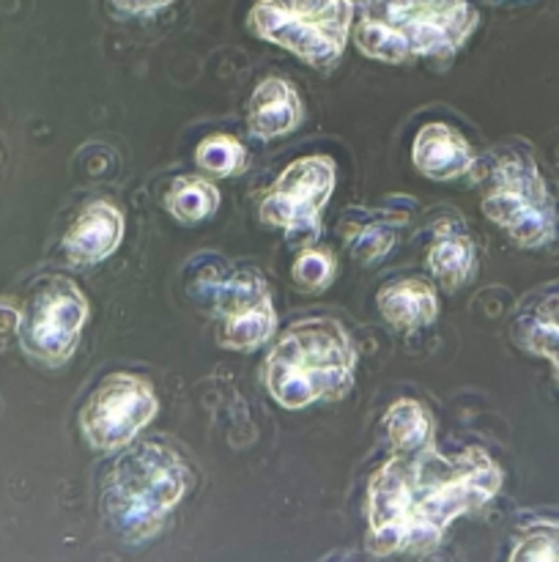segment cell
I'll use <instances>...</instances> for the list:
<instances>
[{"label":"cell","mask_w":559,"mask_h":562,"mask_svg":"<svg viewBox=\"0 0 559 562\" xmlns=\"http://www.w3.org/2000/svg\"><path fill=\"white\" fill-rule=\"evenodd\" d=\"M513 562H559V521L537 519L521 527L510 549Z\"/></svg>","instance_id":"44dd1931"},{"label":"cell","mask_w":559,"mask_h":562,"mask_svg":"<svg viewBox=\"0 0 559 562\" xmlns=\"http://www.w3.org/2000/svg\"><path fill=\"white\" fill-rule=\"evenodd\" d=\"M354 27V0H258L247 14L252 36L288 49L316 69L340 60Z\"/></svg>","instance_id":"8992f818"},{"label":"cell","mask_w":559,"mask_h":562,"mask_svg":"<svg viewBox=\"0 0 559 562\" xmlns=\"http://www.w3.org/2000/svg\"><path fill=\"white\" fill-rule=\"evenodd\" d=\"M195 162L203 173L214 176V179H228V176L241 173L247 165V151L236 137L217 132L197 143Z\"/></svg>","instance_id":"ffe728a7"},{"label":"cell","mask_w":559,"mask_h":562,"mask_svg":"<svg viewBox=\"0 0 559 562\" xmlns=\"http://www.w3.org/2000/svg\"><path fill=\"white\" fill-rule=\"evenodd\" d=\"M425 263L427 272L447 291H455L464 283H469L477 269V247L460 220L444 217L433 225Z\"/></svg>","instance_id":"5bb4252c"},{"label":"cell","mask_w":559,"mask_h":562,"mask_svg":"<svg viewBox=\"0 0 559 562\" xmlns=\"http://www.w3.org/2000/svg\"><path fill=\"white\" fill-rule=\"evenodd\" d=\"M480 209L521 247H543L554 239L557 217L546 179L526 148L499 146L477 170Z\"/></svg>","instance_id":"5b68a950"},{"label":"cell","mask_w":559,"mask_h":562,"mask_svg":"<svg viewBox=\"0 0 559 562\" xmlns=\"http://www.w3.org/2000/svg\"><path fill=\"white\" fill-rule=\"evenodd\" d=\"M305 119V104L299 91L283 77H266L252 91L247 104V126L261 140L288 135Z\"/></svg>","instance_id":"4fadbf2b"},{"label":"cell","mask_w":559,"mask_h":562,"mask_svg":"<svg viewBox=\"0 0 559 562\" xmlns=\"http://www.w3.org/2000/svg\"><path fill=\"white\" fill-rule=\"evenodd\" d=\"M502 483V467L480 448L438 453L427 445L417 453H395L367 483V549H433L460 516L486 508Z\"/></svg>","instance_id":"6da1fadb"},{"label":"cell","mask_w":559,"mask_h":562,"mask_svg":"<svg viewBox=\"0 0 559 562\" xmlns=\"http://www.w3.org/2000/svg\"><path fill=\"white\" fill-rule=\"evenodd\" d=\"M376 305L384 322L403 333L431 327L438 316L436 291L420 278H398L384 283L376 294Z\"/></svg>","instance_id":"2e32d148"},{"label":"cell","mask_w":559,"mask_h":562,"mask_svg":"<svg viewBox=\"0 0 559 562\" xmlns=\"http://www.w3.org/2000/svg\"><path fill=\"white\" fill-rule=\"evenodd\" d=\"M124 14H157V11L168 9L173 0H110Z\"/></svg>","instance_id":"603a6c76"},{"label":"cell","mask_w":559,"mask_h":562,"mask_svg":"<svg viewBox=\"0 0 559 562\" xmlns=\"http://www.w3.org/2000/svg\"><path fill=\"white\" fill-rule=\"evenodd\" d=\"M471 0H356L354 42L381 64L449 58L475 33Z\"/></svg>","instance_id":"7a4b0ae2"},{"label":"cell","mask_w":559,"mask_h":562,"mask_svg":"<svg viewBox=\"0 0 559 562\" xmlns=\"http://www.w3.org/2000/svg\"><path fill=\"white\" fill-rule=\"evenodd\" d=\"M411 162L425 179L453 181L471 173L477 157L471 143L447 121H431L420 126L411 143Z\"/></svg>","instance_id":"7c38bea8"},{"label":"cell","mask_w":559,"mask_h":562,"mask_svg":"<svg viewBox=\"0 0 559 562\" xmlns=\"http://www.w3.org/2000/svg\"><path fill=\"white\" fill-rule=\"evenodd\" d=\"M164 206H168L170 217H175L179 223H201L217 212L219 192L212 181L201 179V176H179L164 195Z\"/></svg>","instance_id":"d6986e66"},{"label":"cell","mask_w":559,"mask_h":562,"mask_svg":"<svg viewBox=\"0 0 559 562\" xmlns=\"http://www.w3.org/2000/svg\"><path fill=\"white\" fill-rule=\"evenodd\" d=\"M381 428L395 453H417L433 445V417L420 401L398 398L381 417Z\"/></svg>","instance_id":"ac0fdd59"},{"label":"cell","mask_w":559,"mask_h":562,"mask_svg":"<svg viewBox=\"0 0 559 562\" xmlns=\"http://www.w3.org/2000/svg\"><path fill=\"white\" fill-rule=\"evenodd\" d=\"M338 274V258L329 250H318V247H301L299 256L290 263V278L299 289L321 291Z\"/></svg>","instance_id":"7402d4cb"},{"label":"cell","mask_w":559,"mask_h":562,"mask_svg":"<svg viewBox=\"0 0 559 562\" xmlns=\"http://www.w3.org/2000/svg\"><path fill=\"white\" fill-rule=\"evenodd\" d=\"M515 340L551 366L559 382V296L529 302L515 318Z\"/></svg>","instance_id":"e0dca14e"},{"label":"cell","mask_w":559,"mask_h":562,"mask_svg":"<svg viewBox=\"0 0 559 562\" xmlns=\"http://www.w3.org/2000/svg\"><path fill=\"white\" fill-rule=\"evenodd\" d=\"M190 294L219 316L217 340L223 349L252 351L277 333L272 291L258 272L206 267L197 272Z\"/></svg>","instance_id":"52a82bcc"},{"label":"cell","mask_w":559,"mask_h":562,"mask_svg":"<svg viewBox=\"0 0 559 562\" xmlns=\"http://www.w3.org/2000/svg\"><path fill=\"white\" fill-rule=\"evenodd\" d=\"M85 322L88 300L80 285L69 278L47 274L27 291L16 316L22 351L42 366H64L77 351Z\"/></svg>","instance_id":"ba28073f"},{"label":"cell","mask_w":559,"mask_h":562,"mask_svg":"<svg viewBox=\"0 0 559 562\" xmlns=\"http://www.w3.org/2000/svg\"><path fill=\"white\" fill-rule=\"evenodd\" d=\"M338 165L329 154L294 159L261 198V220L283 228L290 245L310 247L321 236V212L334 192Z\"/></svg>","instance_id":"9c48e42d"},{"label":"cell","mask_w":559,"mask_h":562,"mask_svg":"<svg viewBox=\"0 0 559 562\" xmlns=\"http://www.w3.org/2000/svg\"><path fill=\"white\" fill-rule=\"evenodd\" d=\"M153 384L137 373H110L93 387L80 412V431L96 453H118L157 417Z\"/></svg>","instance_id":"30bf717a"},{"label":"cell","mask_w":559,"mask_h":562,"mask_svg":"<svg viewBox=\"0 0 559 562\" xmlns=\"http://www.w3.org/2000/svg\"><path fill=\"white\" fill-rule=\"evenodd\" d=\"M126 220L115 203L93 201L82 209L64 236V256L75 267H93L113 256L124 241Z\"/></svg>","instance_id":"8fae6325"},{"label":"cell","mask_w":559,"mask_h":562,"mask_svg":"<svg viewBox=\"0 0 559 562\" xmlns=\"http://www.w3.org/2000/svg\"><path fill=\"white\" fill-rule=\"evenodd\" d=\"M406 223L409 214L403 209H351L340 223V234L356 261L373 263L392 250Z\"/></svg>","instance_id":"9a60e30c"},{"label":"cell","mask_w":559,"mask_h":562,"mask_svg":"<svg viewBox=\"0 0 559 562\" xmlns=\"http://www.w3.org/2000/svg\"><path fill=\"white\" fill-rule=\"evenodd\" d=\"M356 349L338 318H301L272 346L263 384L283 409L343 398L354 387Z\"/></svg>","instance_id":"3957f363"},{"label":"cell","mask_w":559,"mask_h":562,"mask_svg":"<svg viewBox=\"0 0 559 562\" xmlns=\"http://www.w3.org/2000/svg\"><path fill=\"white\" fill-rule=\"evenodd\" d=\"M190 488V467L164 442L126 445L104 477L102 516L121 543H146Z\"/></svg>","instance_id":"277c9868"}]
</instances>
